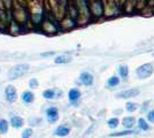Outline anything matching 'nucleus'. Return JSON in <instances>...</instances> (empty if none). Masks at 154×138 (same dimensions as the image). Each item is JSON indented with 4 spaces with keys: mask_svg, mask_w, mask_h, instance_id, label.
Segmentation results:
<instances>
[{
    "mask_svg": "<svg viewBox=\"0 0 154 138\" xmlns=\"http://www.w3.org/2000/svg\"><path fill=\"white\" fill-rule=\"evenodd\" d=\"M30 66L28 63H20V65H16V66L12 67L8 72V78L9 79H16L26 75L28 70H29Z\"/></svg>",
    "mask_w": 154,
    "mask_h": 138,
    "instance_id": "obj_1",
    "label": "nucleus"
},
{
    "mask_svg": "<svg viewBox=\"0 0 154 138\" xmlns=\"http://www.w3.org/2000/svg\"><path fill=\"white\" fill-rule=\"evenodd\" d=\"M153 70L154 68L151 63H144V65H141L136 69V74L140 78H147L153 74Z\"/></svg>",
    "mask_w": 154,
    "mask_h": 138,
    "instance_id": "obj_2",
    "label": "nucleus"
},
{
    "mask_svg": "<svg viewBox=\"0 0 154 138\" xmlns=\"http://www.w3.org/2000/svg\"><path fill=\"white\" fill-rule=\"evenodd\" d=\"M140 93L139 89H128V90H123L120 91L119 93H116V98L117 99H130L137 97Z\"/></svg>",
    "mask_w": 154,
    "mask_h": 138,
    "instance_id": "obj_3",
    "label": "nucleus"
},
{
    "mask_svg": "<svg viewBox=\"0 0 154 138\" xmlns=\"http://www.w3.org/2000/svg\"><path fill=\"white\" fill-rule=\"evenodd\" d=\"M5 96H6V100L9 103H14L17 99V92L15 90V87L12 85H8L5 89Z\"/></svg>",
    "mask_w": 154,
    "mask_h": 138,
    "instance_id": "obj_4",
    "label": "nucleus"
},
{
    "mask_svg": "<svg viewBox=\"0 0 154 138\" xmlns=\"http://www.w3.org/2000/svg\"><path fill=\"white\" fill-rule=\"evenodd\" d=\"M46 116L50 122H57L59 118V111L57 107H50L46 109Z\"/></svg>",
    "mask_w": 154,
    "mask_h": 138,
    "instance_id": "obj_5",
    "label": "nucleus"
},
{
    "mask_svg": "<svg viewBox=\"0 0 154 138\" xmlns=\"http://www.w3.org/2000/svg\"><path fill=\"white\" fill-rule=\"evenodd\" d=\"M69 133H70V128L66 124L59 125L58 128L54 130V135L58 136V137H67Z\"/></svg>",
    "mask_w": 154,
    "mask_h": 138,
    "instance_id": "obj_6",
    "label": "nucleus"
},
{
    "mask_svg": "<svg viewBox=\"0 0 154 138\" xmlns=\"http://www.w3.org/2000/svg\"><path fill=\"white\" fill-rule=\"evenodd\" d=\"M79 79H81V83L86 86H90L93 84V75L88 72H82L79 76Z\"/></svg>",
    "mask_w": 154,
    "mask_h": 138,
    "instance_id": "obj_7",
    "label": "nucleus"
},
{
    "mask_svg": "<svg viewBox=\"0 0 154 138\" xmlns=\"http://www.w3.org/2000/svg\"><path fill=\"white\" fill-rule=\"evenodd\" d=\"M136 124V118L134 116H125L122 120V125L125 130H132V128Z\"/></svg>",
    "mask_w": 154,
    "mask_h": 138,
    "instance_id": "obj_8",
    "label": "nucleus"
},
{
    "mask_svg": "<svg viewBox=\"0 0 154 138\" xmlns=\"http://www.w3.org/2000/svg\"><path fill=\"white\" fill-rule=\"evenodd\" d=\"M9 124L12 125L14 129H20L24 125V120L20 116H12L9 120Z\"/></svg>",
    "mask_w": 154,
    "mask_h": 138,
    "instance_id": "obj_9",
    "label": "nucleus"
},
{
    "mask_svg": "<svg viewBox=\"0 0 154 138\" xmlns=\"http://www.w3.org/2000/svg\"><path fill=\"white\" fill-rule=\"evenodd\" d=\"M138 133V130H123V131L113 132L109 135V137H124V136H130V135H136Z\"/></svg>",
    "mask_w": 154,
    "mask_h": 138,
    "instance_id": "obj_10",
    "label": "nucleus"
},
{
    "mask_svg": "<svg viewBox=\"0 0 154 138\" xmlns=\"http://www.w3.org/2000/svg\"><path fill=\"white\" fill-rule=\"evenodd\" d=\"M149 122H148L147 120H145V118H138V121H137V125H138V129L141 130V131H148L149 130V124H148Z\"/></svg>",
    "mask_w": 154,
    "mask_h": 138,
    "instance_id": "obj_11",
    "label": "nucleus"
},
{
    "mask_svg": "<svg viewBox=\"0 0 154 138\" xmlns=\"http://www.w3.org/2000/svg\"><path fill=\"white\" fill-rule=\"evenodd\" d=\"M22 100L26 104H31L32 101L35 100V94L31 91H24L22 93Z\"/></svg>",
    "mask_w": 154,
    "mask_h": 138,
    "instance_id": "obj_12",
    "label": "nucleus"
},
{
    "mask_svg": "<svg viewBox=\"0 0 154 138\" xmlns=\"http://www.w3.org/2000/svg\"><path fill=\"white\" fill-rule=\"evenodd\" d=\"M79 97H81V92H79V90H77V89H71L70 91H69V93H68V98L72 103L77 101L79 99Z\"/></svg>",
    "mask_w": 154,
    "mask_h": 138,
    "instance_id": "obj_13",
    "label": "nucleus"
},
{
    "mask_svg": "<svg viewBox=\"0 0 154 138\" xmlns=\"http://www.w3.org/2000/svg\"><path fill=\"white\" fill-rule=\"evenodd\" d=\"M8 129H9V122L4 118H0V133H7Z\"/></svg>",
    "mask_w": 154,
    "mask_h": 138,
    "instance_id": "obj_14",
    "label": "nucleus"
},
{
    "mask_svg": "<svg viewBox=\"0 0 154 138\" xmlns=\"http://www.w3.org/2000/svg\"><path fill=\"white\" fill-rule=\"evenodd\" d=\"M125 109H127V112H129V113L136 112V111L138 109V104H137V103H134V101H128V103L125 104Z\"/></svg>",
    "mask_w": 154,
    "mask_h": 138,
    "instance_id": "obj_15",
    "label": "nucleus"
},
{
    "mask_svg": "<svg viewBox=\"0 0 154 138\" xmlns=\"http://www.w3.org/2000/svg\"><path fill=\"white\" fill-rule=\"evenodd\" d=\"M119 124H120V120L117 118H112L107 121V125L110 129H116L119 127Z\"/></svg>",
    "mask_w": 154,
    "mask_h": 138,
    "instance_id": "obj_16",
    "label": "nucleus"
},
{
    "mask_svg": "<svg viewBox=\"0 0 154 138\" xmlns=\"http://www.w3.org/2000/svg\"><path fill=\"white\" fill-rule=\"evenodd\" d=\"M71 61V58L68 55H59L55 58V63H68Z\"/></svg>",
    "mask_w": 154,
    "mask_h": 138,
    "instance_id": "obj_17",
    "label": "nucleus"
},
{
    "mask_svg": "<svg viewBox=\"0 0 154 138\" xmlns=\"http://www.w3.org/2000/svg\"><path fill=\"white\" fill-rule=\"evenodd\" d=\"M119 72H120V76L123 78H127L129 76V68L127 65H121L119 68Z\"/></svg>",
    "mask_w": 154,
    "mask_h": 138,
    "instance_id": "obj_18",
    "label": "nucleus"
},
{
    "mask_svg": "<svg viewBox=\"0 0 154 138\" xmlns=\"http://www.w3.org/2000/svg\"><path fill=\"white\" fill-rule=\"evenodd\" d=\"M43 97L45 99H53L55 97V90L47 89V90H45V91L43 92Z\"/></svg>",
    "mask_w": 154,
    "mask_h": 138,
    "instance_id": "obj_19",
    "label": "nucleus"
},
{
    "mask_svg": "<svg viewBox=\"0 0 154 138\" xmlns=\"http://www.w3.org/2000/svg\"><path fill=\"white\" fill-rule=\"evenodd\" d=\"M120 84V78L117 76H112L107 81V85L108 86H116Z\"/></svg>",
    "mask_w": 154,
    "mask_h": 138,
    "instance_id": "obj_20",
    "label": "nucleus"
},
{
    "mask_svg": "<svg viewBox=\"0 0 154 138\" xmlns=\"http://www.w3.org/2000/svg\"><path fill=\"white\" fill-rule=\"evenodd\" d=\"M32 133H33V130H32L31 128H26V129H24V130L22 131L21 137L22 138H31Z\"/></svg>",
    "mask_w": 154,
    "mask_h": 138,
    "instance_id": "obj_21",
    "label": "nucleus"
},
{
    "mask_svg": "<svg viewBox=\"0 0 154 138\" xmlns=\"http://www.w3.org/2000/svg\"><path fill=\"white\" fill-rule=\"evenodd\" d=\"M146 120H147L149 123H154V109L148 111L147 115H146Z\"/></svg>",
    "mask_w": 154,
    "mask_h": 138,
    "instance_id": "obj_22",
    "label": "nucleus"
},
{
    "mask_svg": "<svg viewBox=\"0 0 154 138\" xmlns=\"http://www.w3.org/2000/svg\"><path fill=\"white\" fill-rule=\"evenodd\" d=\"M29 85H30V87H38V81L36 78H31V81L29 82Z\"/></svg>",
    "mask_w": 154,
    "mask_h": 138,
    "instance_id": "obj_23",
    "label": "nucleus"
},
{
    "mask_svg": "<svg viewBox=\"0 0 154 138\" xmlns=\"http://www.w3.org/2000/svg\"><path fill=\"white\" fill-rule=\"evenodd\" d=\"M52 54H53V52H50V53H44L43 55H44V57H47V55H52Z\"/></svg>",
    "mask_w": 154,
    "mask_h": 138,
    "instance_id": "obj_24",
    "label": "nucleus"
},
{
    "mask_svg": "<svg viewBox=\"0 0 154 138\" xmlns=\"http://www.w3.org/2000/svg\"><path fill=\"white\" fill-rule=\"evenodd\" d=\"M0 135H1V133H0Z\"/></svg>",
    "mask_w": 154,
    "mask_h": 138,
    "instance_id": "obj_25",
    "label": "nucleus"
}]
</instances>
